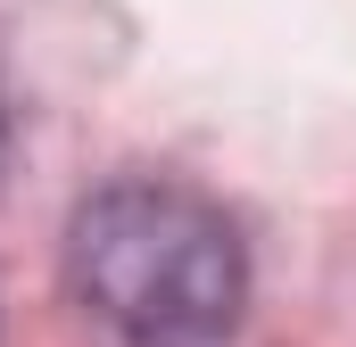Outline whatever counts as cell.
<instances>
[{
	"label": "cell",
	"instance_id": "1",
	"mask_svg": "<svg viewBox=\"0 0 356 347\" xmlns=\"http://www.w3.org/2000/svg\"><path fill=\"white\" fill-rule=\"evenodd\" d=\"M67 273L75 298L133 347H207L249 298L232 215L182 182H108L75 215Z\"/></svg>",
	"mask_w": 356,
	"mask_h": 347
}]
</instances>
